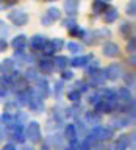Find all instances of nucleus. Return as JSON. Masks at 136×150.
Returning <instances> with one entry per match:
<instances>
[{
	"mask_svg": "<svg viewBox=\"0 0 136 150\" xmlns=\"http://www.w3.org/2000/svg\"><path fill=\"white\" fill-rule=\"evenodd\" d=\"M92 142H105V141L111 139L113 138V130L108 128V127H103V125H94L91 133L88 136Z\"/></svg>",
	"mask_w": 136,
	"mask_h": 150,
	"instance_id": "f257e3e1",
	"label": "nucleus"
},
{
	"mask_svg": "<svg viewBox=\"0 0 136 150\" xmlns=\"http://www.w3.org/2000/svg\"><path fill=\"white\" fill-rule=\"evenodd\" d=\"M25 138L33 144H38L42 139V133H41V125L38 124L36 120H31L27 124L25 128Z\"/></svg>",
	"mask_w": 136,
	"mask_h": 150,
	"instance_id": "f03ea898",
	"label": "nucleus"
},
{
	"mask_svg": "<svg viewBox=\"0 0 136 150\" xmlns=\"http://www.w3.org/2000/svg\"><path fill=\"white\" fill-rule=\"evenodd\" d=\"M8 21L16 27H23L28 23L30 17H28V14L23 9H13V11L8 13Z\"/></svg>",
	"mask_w": 136,
	"mask_h": 150,
	"instance_id": "7ed1b4c3",
	"label": "nucleus"
},
{
	"mask_svg": "<svg viewBox=\"0 0 136 150\" xmlns=\"http://www.w3.org/2000/svg\"><path fill=\"white\" fill-rule=\"evenodd\" d=\"M105 36H110V31L108 30H94V31H84V36L81 39L86 45H96Z\"/></svg>",
	"mask_w": 136,
	"mask_h": 150,
	"instance_id": "20e7f679",
	"label": "nucleus"
},
{
	"mask_svg": "<svg viewBox=\"0 0 136 150\" xmlns=\"http://www.w3.org/2000/svg\"><path fill=\"white\" fill-rule=\"evenodd\" d=\"M103 74H105V78L110 80V81H116L117 78H120L124 75V70H122V66L117 63L110 64L106 69H103Z\"/></svg>",
	"mask_w": 136,
	"mask_h": 150,
	"instance_id": "39448f33",
	"label": "nucleus"
},
{
	"mask_svg": "<svg viewBox=\"0 0 136 150\" xmlns=\"http://www.w3.org/2000/svg\"><path fill=\"white\" fill-rule=\"evenodd\" d=\"M47 42V36L44 35H35L30 38V41L27 42V47H30L31 52H41V49L44 47V44Z\"/></svg>",
	"mask_w": 136,
	"mask_h": 150,
	"instance_id": "423d86ee",
	"label": "nucleus"
},
{
	"mask_svg": "<svg viewBox=\"0 0 136 150\" xmlns=\"http://www.w3.org/2000/svg\"><path fill=\"white\" fill-rule=\"evenodd\" d=\"M116 97H117V102H119V105H130V103H135L133 100V96H131L130 92V88H120L116 91Z\"/></svg>",
	"mask_w": 136,
	"mask_h": 150,
	"instance_id": "0eeeda50",
	"label": "nucleus"
},
{
	"mask_svg": "<svg viewBox=\"0 0 136 150\" xmlns=\"http://www.w3.org/2000/svg\"><path fill=\"white\" fill-rule=\"evenodd\" d=\"M102 53L106 56V58H117L120 55V49L116 42H105L103 44V49H102Z\"/></svg>",
	"mask_w": 136,
	"mask_h": 150,
	"instance_id": "6e6552de",
	"label": "nucleus"
},
{
	"mask_svg": "<svg viewBox=\"0 0 136 150\" xmlns=\"http://www.w3.org/2000/svg\"><path fill=\"white\" fill-rule=\"evenodd\" d=\"M133 138H135V134H131V136L130 134H122V136H119V138L116 139L114 145H113V150H128L130 142L135 141Z\"/></svg>",
	"mask_w": 136,
	"mask_h": 150,
	"instance_id": "1a4fd4ad",
	"label": "nucleus"
},
{
	"mask_svg": "<svg viewBox=\"0 0 136 150\" xmlns=\"http://www.w3.org/2000/svg\"><path fill=\"white\" fill-rule=\"evenodd\" d=\"M50 92V88H49V81H47L45 78H41L38 77L36 78V94L42 98H45L47 96H49Z\"/></svg>",
	"mask_w": 136,
	"mask_h": 150,
	"instance_id": "9d476101",
	"label": "nucleus"
},
{
	"mask_svg": "<svg viewBox=\"0 0 136 150\" xmlns=\"http://www.w3.org/2000/svg\"><path fill=\"white\" fill-rule=\"evenodd\" d=\"M64 136H66V139L70 142V145H77L78 134H77V127H75V124H67V125H66Z\"/></svg>",
	"mask_w": 136,
	"mask_h": 150,
	"instance_id": "9b49d317",
	"label": "nucleus"
},
{
	"mask_svg": "<svg viewBox=\"0 0 136 150\" xmlns=\"http://www.w3.org/2000/svg\"><path fill=\"white\" fill-rule=\"evenodd\" d=\"M27 42H28V39H27L25 35H17V36L13 38L11 47H13V49L16 50V52H25V49H27Z\"/></svg>",
	"mask_w": 136,
	"mask_h": 150,
	"instance_id": "f8f14e48",
	"label": "nucleus"
},
{
	"mask_svg": "<svg viewBox=\"0 0 136 150\" xmlns=\"http://www.w3.org/2000/svg\"><path fill=\"white\" fill-rule=\"evenodd\" d=\"M94 58L92 55H81V56H75L69 61V64L72 66V67H86L89 64V61Z\"/></svg>",
	"mask_w": 136,
	"mask_h": 150,
	"instance_id": "ddd939ff",
	"label": "nucleus"
},
{
	"mask_svg": "<svg viewBox=\"0 0 136 150\" xmlns=\"http://www.w3.org/2000/svg\"><path fill=\"white\" fill-rule=\"evenodd\" d=\"M64 11L67 17H75L78 14V0H64Z\"/></svg>",
	"mask_w": 136,
	"mask_h": 150,
	"instance_id": "4468645a",
	"label": "nucleus"
},
{
	"mask_svg": "<svg viewBox=\"0 0 136 150\" xmlns=\"http://www.w3.org/2000/svg\"><path fill=\"white\" fill-rule=\"evenodd\" d=\"M103 13H105L103 14V22L105 23H114L117 21V17H119V11L114 6H108Z\"/></svg>",
	"mask_w": 136,
	"mask_h": 150,
	"instance_id": "2eb2a0df",
	"label": "nucleus"
},
{
	"mask_svg": "<svg viewBox=\"0 0 136 150\" xmlns=\"http://www.w3.org/2000/svg\"><path fill=\"white\" fill-rule=\"evenodd\" d=\"M16 69V63H14V58H6L2 61V64H0V72L3 75H8L9 72H13V70Z\"/></svg>",
	"mask_w": 136,
	"mask_h": 150,
	"instance_id": "dca6fc26",
	"label": "nucleus"
},
{
	"mask_svg": "<svg viewBox=\"0 0 136 150\" xmlns=\"http://www.w3.org/2000/svg\"><path fill=\"white\" fill-rule=\"evenodd\" d=\"M39 70H41L42 74H45V75H49V74L53 72L55 67H53L52 59H50V58H42V59L39 61Z\"/></svg>",
	"mask_w": 136,
	"mask_h": 150,
	"instance_id": "f3484780",
	"label": "nucleus"
},
{
	"mask_svg": "<svg viewBox=\"0 0 136 150\" xmlns=\"http://www.w3.org/2000/svg\"><path fill=\"white\" fill-rule=\"evenodd\" d=\"M52 63H53V67H55V69L63 70V69L67 67L69 59H67V56H64V55H56L55 58L52 59Z\"/></svg>",
	"mask_w": 136,
	"mask_h": 150,
	"instance_id": "a211bd4d",
	"label": "nucleus"
},
{
	"mask_svg": "<svg viewBox=\"0 0 136 150\" xmlns=\"http://www.w3.org/2000/svg\"><path fill=\"white\" fill-rule=\"evenodd\" d=\"M111 125L114 128H124V127H128L130 125V117L128 116H117L111 120Z\"/></svg>",
	"mask_w": 136,
	"mask_h": 150,
	"instance_id": "6ab92c4d",
	"label": "nucleus"
},
{
	"mask_svg": "<svg viewBox=\"0 0 136 150\" xmlns=\"http://www.w3.org/2000/svg\"><path fill=\"white\" fill-rule=\"evenodd\" d=\"M84 120L88 125H98L100 124V112L97 111H89L84 114Z\"/></svg>",
	"mask_w": 136,
	"mask_h": 150,
	"instance_id": "aec40b11",
	"label": "nucleus"
},
{
	"mask_svg": "<svg viewBox=\"0 0 136 150\" xmlns=\"http://www.w3.org/2000/svg\"><path fill=\"white\" fill-rule=\"evenodd\" d=\"M45 16L49 17L52 22H56V21H59V19H61V9L56 8V6H50L49 9H47Z\"/></svg>",
	"mask_w": 136,
	"mask_h": 150,
	"instance_id": "412c9836",
	"label": "nucleus"
},
{
	"mask_svg": "<svg viewBox=\"0 0 136 150\" xmlns=\"http://www.w3.org/2000/svg\"><path fill=\"white\" fill-rule=\"evenodd\" d=\"M106 8H108V5L105 0H94L92 2V13H96V14H102Z\"/></svg>",
	"mask_w": 136,
	"mask_h": 150,
	"instance_id": "4be33fe9",
	"label": "nucleus"
},
{
	"mask_svg": "<svg viewBox=\"0 0 136 150\" xmlns=\"http://www.w3.org/2000/svg\"><path fill=\"white\" fill-rule=\"evenodd\" d=\"M120 33L127 38V39H128V38H131V36H133V23L124 22V23L120 25Z\"/></svg>",
	"mask_w": 136,
	"mask_h": 150,
	"instance_id": "5701e85b",
	"label": "nucleus"
},
{
	"mask_svg": "<svg viewBox=\"0 0 136 150\" xmlns=\"http://www.w3.org/2000/svg\"><path fill=\"white\" fill-rule=\"evenodd\" d=\"M41 52L44 53V56H45V58H50V56H55V53H56L50 41H47V42H45V44H44V47L41 49Z\"/></svg>",
	"mask_w": 136,
	"mask_h": 150,
	"instance_id": "b1692460",
	"label": "nucleus"
},
{
	"mask_svg": "<svg viewBox=\"0 0 136 150\" xmlns=\"http://www.w3.org/2000/svg\"><path fill=\"white\" fill-rule=\"evenodd\" d=\"M13 122H14V116L11 114V112H6V111H5L3 114L0 116V124H2V125H5L6 128H8V127L13 124Z\"/></svg>",
	"mask_w": 136,
	"mask_h": 150,
	"instance_id": "393cba45",
	"label": "nucleus"
},
{
	"mask_svg": "<svg viewBox=\"0 0 136 150\" xmlns=\"http://www.w3.org/2000/svg\"><path fill=\"white\" fill-rule=\"evenodd\" d=\"M38 77H39V74H38V70L33 69V67L27 69V70H25V75H23V78H25L27 81H36Z\"/></svg>",
	"mask_w": 136,
	"mask_h": 150,
	"instance_id": "a878e982",
	"label": "nucleus"
},
{
	"mask_svg": "<svg viewBox=\"0 0 136 150\" xmlns=\"http://www.w3.org/2000/svg\"><path fill=\"white\" fill-rule=\"evenodd\" d=\"M69 33H70V36H72V38H83L84 36V28H81L80 25H74L69 30Z\"/></svg>",
	"mask_w": 136,
	"mask_h": 150,
	"instance_id": "bb28decb",
	"label": "nucleus"
},
{
	"mask_svg": "<svg viewBox=\"0 0 136 150\" xmlns=\"http://www.w3.org/2000/svg\"><path fill=\"white\" fill-rule=\"evenodd\" d=\"M67 98L74 103H78L80 100H81V92L77 91V89H72V91L67 92Z\"/></svg>",
	"mask_w": 136,
	"mask_h": 150,
	"instance_id": "cd10ccee",
	"label": "nucleus"
},
{
	"mask_svg": "<svg viewBox=\"0 0 136 150\" xmlns=\"http://www.w3.org/2000/svg\"><path fill=\"white\" fill-rule=\"evenodd\" d=\"M66 47H67V50L70 52V53H81V50H83V47L80 45V44H77V42H67V44H64Z\"/></svg>",
	"mask_w": 136,
	"mask_h": 150,
	"instance_id": "c85d7f7f",
	"label": "nucleus"
},
{
	"mask_svg": "<svg viewBox=\"0 0 136 150\" xmlns=\"http://www.w3.org/2000/svg\"><path fill=\"white\" fill-rule=\"evenodd\" d=\"M50 42H52V45H53V49H55L56 53H58L59 50H63V47H64V41L61 39V38H55V39H52Z\"/></svg>",
	"mask_w": 136,
	"mask_h": 150,
	"instance_id": "c756f323",
	"label": "nucleus"
},
{
	"mask_svg": "<svg viewBox=\"0 0 136 150\" xmlns=\"http://www.w3.org/2000/svg\"><path fill=\"white\" fill-rule=\"evenodd\" d=\"M77 91H80V92H86L88 89H89V84L84 81V80H78V81H75V86H74Z\"/></svg>",
	"mask_w": 136,
	"mask_h": 150,
	"instance_id": "7c9ffc66",
	"label": "nucleus"
},
{
	"mask_svg": "<svg viewBox=\"0 0 136 150\" xmlns=\"http://www.w3.org/2000/svg\"><path fill=\"white\" fill-rule=\"evenodd\" d=\"M8 35H9V27L2 21V19H0V38H2V39H5Z\"/></svg>",
	"mask_w": 136,
	"mask_h": 150,
	"instance_id": "2f4dec72",
	"label": "nucleus"
},
{
	"mask_svg": "<svg viewBox=\"0 0 136 150\" xmlns=\"http://www.w3.org/2000/svg\"><path fill=\"white\" fill-rule=\"evenodd\" d=\"M124 80H125V84H127V88H135V74H127L125 77H124Z\"/></svg>",
	"mask_w": 136,
	"mask_h": 150,
	"instance_id": "473e14b6",
	"label": "nucleus"
},
{
	"mask_svg": "<svg viewBox=\"0 0 136 150\" xmlns=\"http://www.w3.org/2000/svg\"><path fill=\"white\" fill-rule=\"evenodd\" d=\"M127 14L128 16H135L136 14V2L135 0H130V3L127 5Z\"/></svg>",
	"mask_w": 136,
	"mask_h": 150,
	"instance_id": "72a5a7b5",
	"label": "nucleus"
},
{
	"mask_svg": "<svg viewBox=\"0 0 136 150\" xmlns=\"http://www.w3.org/2000/svg\"><path fill=\"white\" fill-rule=\"evenodd\" d=\"M74 78V72L72 70H66V69H63L61 70V80H63V81H66V80H72Z\"/></svg>",
	"mask_w": 136,
	"mask_h": 150,
	"instance_id": "f704fd0d",
	"label": "nucleus"
},
{
	"mask_svg": "<svg viewBox=\"0 0 136 150\" xmlns=\"http://www.w3.org/2000/svg\"><path fill=\"white\" fill-rule=\"evenodd\" d=\"M74 25H77V22H75L74 17H67L66 21H63V27L67 28V30H70V28H72Z\"/></svg>",
	"mask_w": 136,
	"mask_h": 150,
	"instance_id": "c9c22d12",
	"label": "nucleus"
},
{
	"mask_svg": "<svg viewBox=\"0 0 136 150\" xmlns=\"http://www.w3.org/2000/svg\"><path fill=\"white\" fill-rule=\"evenodd\" d=\"M100 92H92L91 96H89V103H91V105H96V103L100 100Z\"/></svg>",
	"mask_w": 136,
	"mask_h": 150,
	"instance_id": "e433bc0d",
	"label": "nucleus"
},
{
	"mask_svg": "<svg viewBox=\"0 0 136 150\" xmlns=\"http://www.w3.org/2000/svg\"><path fill=\"white\" fill-rule=\"evenodd\" d=\"M135 36L130 38V42L127 44V50H128V53H135Z\"/></svg>",
	"mask_w": 136,
	"mask_h": 150,
	"instance_id": "4c0bfd02",
	"label": "nucleus"
},
{
	"mask_svg": "<svg viewBox=\"0 0 136 150\" xmlns=\"http://www.w3.org/2000/svg\"><path fill=\"white\" fill-rule=\"evenodd\" d=\"M61 92H63V80H61V81H58V83L55 84V96L58 97Z\"/></svg>",
	"mask_w": 136,
	"mask_h": 150,
	"instance_id": "58836bf2",
	"label": "nucleus"
},
{
	"mask_svg": "<svg viewBox=\"0 0 136 150\" xmlns=\"http://www.w3.org/2000/svg\"><path fill=\"white\" fill-rule=\"evenodd\" d=\"M2 150H17V147H16V144H14V142H8V144L3 145Z\"/></svg>",
	"mask_w": 136,
	"mask_h": 150,
	"instance_id": "ea45409f",
	"label": "nucleus"
},
{
	"mask_svg": "<svg viewBox=\"0 0 136 150\" xmlns=\"http://www.w3.org/2000/svg\"><path fill=\"white\" fill-rule=\"evenodd\" d=\"M6 47H8V42H6V39H2V38H0V53L6 50Z\"/></svg>",
	"mask_w": 136,
	"mask_h": 150,
	"instance_id": "a19ab883",
	"label": "nucleus"
},
{
	"mask_svg": "<svg viewBox=\"0 0 136 150\" xmlns=\"http://www.w3.org/2000/svg\"><path fill=\"white\" fill-rule=\"evenodd\" d=\"M41 22H42V23H44V25H45V27H50V25H52V23H53V22H52V21H50V19H49V17H47V16H44V17H41Z\"/></svg>",
	"mask_w": 136,
	"mask_h": 150,
	"instance_id": "79ce46f5",
	"label": "nucleus"
},
{
	"mask_svg": "<svg viewBox=\"0 0 136 150\" xmlns=\"http://www.w3.org/2000/svg\"><path fill=\"white\" fill-rule=\"evenodd\" d=\"M2 2L5 3V6H11V5H16L19 0H2Z\"/></svg>",
	"mask_w": 136,
	"mask_h": 150,
	"instance_id": "37998d69",
	"label": "nucleus"
},
{
	"mask_svg": "<svg viewBox=\"0 0 136 150\" xmlns=\"http://www.w3.org/2000/svg\"><path fill=\"white\" fill-rule=\"evenodd\" d=\"M64 150H77V145H69V147H66Z\"/></svg>",
	"mask_w": 136,
	"mask_h": 150,
	"instance_id": "c03bdc74",
	"label": "nucleus"
},
{
	"mask_svg": "<svg viewBox=\"0 0 136 150\" xmlns=\"http://www.w3.org/2000/svg\"><path fill=\"white\" fill-rule=\"evenodd\" d=\"M23 150H33L31 147H25V149H23Z\"/></svg>",
	"mask_w": 136,
	"mask_h": 150,
	"instance_id": "a18cd8bd",
	"label": "nucleus"
},
{
	"mask_svg": "<svg viewBox=\"0 0 136 150\" xmlns=\"http://www.w3.org/2000/svg\"><path fill=\"white\" fill-rule=\"evenodd\" d=\"M45 2H56V0H45Z\"/></svg>",
	"mask_w": 136,
	"mask_h": 150,
	"instance_id": "49530a36",
	"label": "nucleus"
},
{
	"mask_svg": "<svg viewBox=\"0 0 136 150\" xmlns=\"http://www.w3.org/2000/svg\"><path fill=\"white\" fill-rule=\"evenodd\" d=\"M105 2H110V0H105Z\"/></svg>",
	"mask_w": 136,
	"mask_h": 150,
	"instance_id": "de8ad7c7",
	"label": "nucleus"
},
{
	"mask_svg": "<svg viewBox=\"0 0 136 150\" xmlns=\"http://www.w3.org/2000/svg\"><path fill=\"white\" fill-rule=\"evenodd\" d=\"M0 2H2V0H0Z\"/></svg>",
	"mask_w": 136,
	"mask_h": 150,
	"instance_id": "09e8293b",
	"label": "nucleus"
}]
</instances>
